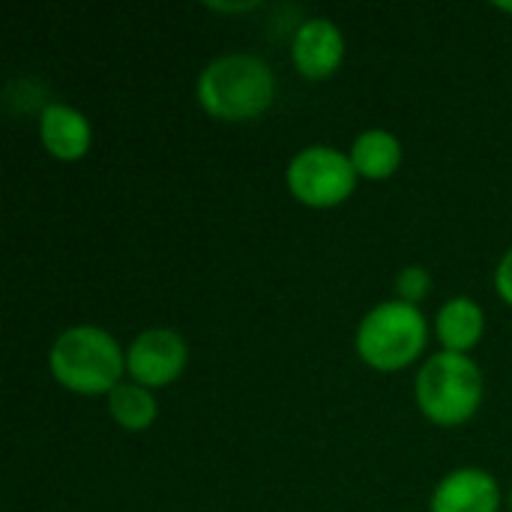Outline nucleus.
I'll list each match as a JSON object with an SVG mask.
<instances>
[{"instance_id": "obj_1", "label": "nucleus", "mask_w": 512, "mask_h": 512, "mask_svg": "<svg viewBox=\"0 0 512 512\" xmlns=\"http://www.w3.org/2000/svg\"><path fill=\"white\" fill-rule=\"evenodd\" d=\"M201 108L216 120H252L264 114L276 96V78L264 57L249 51H228L213 57L195 81Z\"/></svg>"}, {"instance_id": "obj_2", "label": "nucleus", "mask_w": 512, "mask_h": 512, "mask_svg": "<svg viewBox=\"0 0 512 512\" xmlns=\"http://www.w3.org/2000/svg\"><path fill=\"white\" fill-rule=\"evenodd\" d=\"M48 369L57 378V384L72 393L108 396L123 381L126 351L108 330L96 324H78L66 327L51 342Z\"/></svg>"}, {"instance_id": "obj_3", "label": "nucleus", "mask_w": 512, "mask_h": 512, "mask_svg": "<svg viewBox=\"0 0 512 512\" xmlns=\"http://www.w3.org/2000/svg\"><path fill=\"white\" fill-rule=\"evenodd\" d=\"M429 339V324L420 306L405 300H384L372 306L354 336L357 354L378 372H396L414 363Z\"/></svg>"}, {"instance_id": "obj_4", "label": "nucleus", "mask_w": 512, "mask_h": 512, "mask_svg": "<svg viewBox=\"0 0 512 512\" xmlns=\"http://www.w3.org/2000/svg\"><path fill=\"white\" fill-rule=\"evenodd\" d=\"M420 411L438 426H459L471 420L483 402V372L468 354H432L414 381Z\"/></svg>"}, {"instance_id": "obj_5", "label": "nucleus", "mask_w": 512, "mask_h": 512, "mask_svg": "<svg viewBox=\"0 0 512 512\" xmlns=\"http://www.w3.org/2000/svg\"><path fill=\"white\" fill-rule=\"evenodd\" d=\"M357 168L348 153L330 144H309L297 150L285 168V183L291 195L309 207L342 204L357 186Z\"/></svg>"}, {"instance_id": "obj_6", "label": "nucleus", "mask_w": 512, "mask_h": 512, "mask_svg": "<svg viewBox=\"0 0 512 512\" xmlns=\"http://www.w3.org/2000/svg\"><path fill=\"white\" fill-rule=\"evenodd\" d=\"M186 360V339L171 327H150L138 333L126 348V372L132 375L135 384L147 390L168 387L171 381H177L180 372L186 369Z\"/></svg>"}, {"instance_id": "obj_7", "label": "nucleus", "mask_w": 512, "mask_h": 512, "mask_svg": "<svg viewBox=\"0 0 512 512\" xmlns=\"http://www.w3.org/2000/svg\"><path fill=\"white\" fill-rule=\"evenodd\" d=\"M345 57V36L327 15H312L297 24L291 36V60L306 78H330Z\"/></svg>"}, {"instance_id": "obj_8", "label": "nucleus", "mask_w": 512, "mask_h": 512, "mask_svg": "<svg viewBox=\"0 0 512 512\" xmlns=\"http://www.w3.org/2000/svg\"><path fill=\"white\" fill-rule=\"evenodd\" d=\"M501 486L483 468H456L444 474L432 492L429 512H498Z\"/></svg>"}, {"instance_id": "obj_9", "label": "nucleus", "mask_w": 512, "mask_h": 512, "mask_svg": "<svg viewBox=\"0 0 512 512\" xmlns=\"http://www.w3.org/2000/svg\"><path fill=\"white\" fill-rule=\"evenodd\" d=\"M39 141L54 159L75 162L90 150L93 129L78 108L66 102H45L39 111Z\"/></svg>"}, {"instance_id": "obj_10", "label": "nucleus", "mask_w": 512, "mask_h": 512, "mask_svg": "<svg viewBox=\"0 0 512 512\" xmlns=\"http://www.w3.org/2000/svg\"><path fill=\"white\" fill-rule=\"evenodd\" d=\"M486 330V315L483 306L474 297H450L438 315H435V336L444 345V351H456V354H468Z\"/></svg>"}, {"instance_id": "obj_11", "label": "nucleus", "mask_w": 512, "mask_h": 512, "mask_svg": "<svg viewBox=\"0 0 512 512\" xmlns=\"http://www.w3.org/2000/svg\"><path fill=\"white\" fill-rule=\"evenodd\" d=\"M354 168L360 177L369 180H384L390 174H396V168L402 165V141L390 132V129H366L351 141L348 150Z\"/></svg>"}, {"instance_id": "obj_12", "label": "nucleus", "mask_w": 512, "mask_h": 512, "mask_svg": "<svg viewBox=\"0 0 512 512\" xmlns=\"http://www.w3.org/2000/svg\"><path fill=\"white\" fill-rule=\"evenodd\" d=\"M156 396L153 390L135 384V381H120L108 393V414L111 420L126 429V432H144L156 420Z\"/></svg>"}, {"instance_id": "obj_13", "label": "nucleus", "mask_w": 512, "mask_h": 512, "mask_svg": "<svg viewBox=\"0 0 512 512\" xmlns=\"http://www.w3.org/2000/svg\"><path fill=\"white\" fill-rule=\"evenodd\" d=\"M429 288H432V276H429V270L426 267H420V264H408V267H402L399 273H396V294H399V300H405V303H420L426 294H429Z\"/></svg>"}, {"instance_id": "obj_14", "label": "nucleus", "mask_w": 512, "mask_h": 512, "mask_svg": "<svg viewBox=\"0 0 512 512\" xmlns=\"http://www.w3.org/2000/svg\"><path fill=\"white\" fill-rule=\"evenodd\" d=\"M495 291L504 303L512 306V246L501 255V261L495 267Z\"/></svg>"}, {"instance_id": "obj_15", "label": "nucleus", "mask_w": 512, "mask_h": 512, "mask_svg": "<svg viewBox=\"0 0 512 512\" xmlns=\"http://www.w3.org/2000/svg\"><path fill=\"white\" fill-rule=\"evenodd\" d=\"M255 3H210V9H219V12H243V9H252Z\"/></svg>"}, {"instance_id": "obj_16", "label": "nucleus", "mask_w": 512, "mask_h": 512, "mask_svg": "<svg viewBox=\"0 0 512 512\" xmlns=\"http://www.w3.org/2000/svg\"><path fill=\"white\" fill-rule=\"evenodd\" d=\"M498 9H504V12H512V3H498Z\"/></svg>"}]
</instances>
